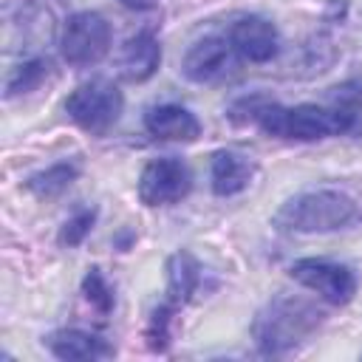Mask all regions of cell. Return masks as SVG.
<instances>
[{
    "label": "cell",
    "instance_id": "6da1fadb",
    "mask_svg": "<svg viewBox=\"0 0 362 362\" xmlns=\"http://www.w3.org/2000/svg\"><path fill=\"white\" fill-rule=\"evenodd\" d=\"M322 320L325 314L314 303L294 297V294H274L255 314L252 337L260 354L280 356V354H288L305 345L317 334Z\"/></svg>",
    "mask_w": 362,
    "mask_h": 362
},
{
    "label": "cell",
    "instance_id": "7a4b0ae2",
    "mask_svg": "<svg viewBox=\"0 0 362 362\" xmlns=\"http://www.w3.org/2000/svg\"><path fill=\"white\" fill-rule=\"evenodd\" d=\"M362 223V206L339 189H317L288 198L274 212V226L280 232H342Z\"/></svg>",
    "mask_w": 362,
    "mask_h": 362
},
{
    "label": "cell",
    "instance_id": "3957f363",
    "mask_svg": "<svg viewBox=\"0 0 362 362\" xmlns=\"http://www.w3.org/2000/svg\"><path fill=\"white\" fill-rule=\"evenodd\" d=\"M255 124L274 139L288 141H320L328 136H337V122L328 105H277L274 99H266L255 116Z\"/></svg>",
    "mask_w": 362,
    "mask_h": 362
},
{
    "label": "cell",
    "instance_id": "277c9868",
    "mask_svg": "<svg viewBox=\"0 0 362 362\" xmlns=\"http://www.w3.org/2000/svg\"><path fill=\"white\" fill-rule=\"evenodd\" d=\"M124 96L110 79H90L82 82L68 99H65V113L68 119L82 127L90 136H105L122 116Z\"/></svg>",
    "mask_w": 362,
    "mask_h": 362
},
{
    "label": "cell",
    "instance_id": "5b68a950",
    "mask_svg": "<svg viewBox=\"0 0 362 362\" xmlns=\"http://www.w3.org/2000/svg\"><path fill=\"white\" fill-rule=\"evenodd\" d=\"M110 48V25L99 11H76L62 23L59 54L74 68L96 65Z\"/></svg>",
    "mask_w": 362,
    "mask_h": 362
},
{
    "label": "cell",
    "instance_id": "8992f818",
    "mask_svg": "<svg viewBox=\"0 0 362 362\" xmlns=\"http://www.w3.org/2000/svg\"><path fill=\"white\" fill-rule=\"evenodd\" d=\"M192 189V173L181 158H153L139 178V198L147 206H170Z\"/></svg>",
    "mask_w": 362,
    "mask_h": 362
},
{
    "label": "cell",
    "instance_id": "52a82bcc",
    "mask_svg": "<svg viewBox=\"0 0 362 362\" xmlns=\"http://www.w3.org/2000/svg\"><path fill=\"white\" fill-rule=\"evenodd\" d=\"M288 274L297 283H303L305 288L317 291L322 300L334 303V305H345L356 294V274L348 266H342V263L303 257V260H294L291 263Z\"/></svg>",
    "mask_w": 362,
    "mask_h": 362
},
{
    "label": "cell",
    "instance_id": "ba28073f",
    "mask_svg": "<svg viewBox=\"0 0 362 362\" xmlns=\"http://www.w3.org/2000/svg\"><path fill=\"white\" fill-rule=\"evenodd\" d=\"M235 68V48L229 45V40L223 37H204L195 40L184 59H181V74L184 79L195 82V85H209L223 79L229 71Z\"/></svg>",
    "mask_w": 362,
    "mask_h": 362
},
{
    "label": "cell",
    "instance_id": "9c48e42d",
    "mask_svg": "<svg viewBox=\"0 0 362 362\" xmlns=\"http://www.w3.org/2000/svg\"><path fill=\"white\" fill-rule=\"evenodd\" d=\"M229 45L235 48V54H240L249 62H269L277 57L280 37H277L274 23H269L266 17L249 14V17H240L232 23Z\"/></svg>",
    "mask_w": 362,
    "mask_h": 362
},
{
    "label": "cell",
    "instance_id": "30bf717a",
    "mask_svg": "<svg viewBox=\"0 0 362 362\" xmlns=\"http://www.w3.org/2000/svg\"><path fill=\"white\" fill-rule=\"evenodd\" d=\"M161 65V45L150 28L136 31L127 37V42L119 51V74L127 82H144L150 79Z\"/></svg>",
    "mask_w": 362,
    "mask_h": 362
},
{
    "label": "cell",
    "instance_id": "8fae6325",
    "mask_svg": "<svg viewBox=\"0 0 362 362\" xmlns=\"http://www.w3.org/2000/svg\"><path fill=\"white\" fill-rule=\"evenodd\" d=\"M45 345L57 359H68V362H93V359H107L116 354V348L107 339L79 331V328L54 331L45 337Z\"/></svg>",
    "mask_w": 362,
    "mask_h": 362
},
{
    "label": "cell",
    "instance_id": "7c38bea8",
    "mask_svg": "<svg viewBox=\"0 0 362 362\" xmlns=\"http://www.w3.org/2000/svg\"><path fill=\"white\" fill-rule=\"evenodd\" d=\"M144 130L164 141H195L201 136V122L181 105H156L144 113Z\"/></svg>",
    "mask_w": 362,
    "mask_h": 362
},
{
    "label": "cell",
    "instance_id": "4fadbf2b",
    "mask_svg": "<svg viewBox=\"0 0 362 362\" xmlns=\"http://www.w3.org/2000/svg\"><path fill=\"white\" fill-rule=\"evenodd\" d=\"M255 161L238 150H218L209 164V187L215 195H238L255 178Z\"/></svg>",
    "mask_w": 362,
    "mask_h": 362
},
{
    "label": "cell",
    "instance_id": "5bb4252c",
    "mask_svg": "<svg viewBox=\"0 0 362 362\" xmlns=\"http://www.w3.org/2000/svg\"><path fill=\"white\" fill-rule=\"evenodd\" d=\"M328 110L337 122V136L356 133L362 127V79H345L342 85L331 88Z\"/></svg>",
    "mask_w": 362,
    "mask_h": 362
},
{
    "label": "cell",
    "instance_id": "9a60e30c",
    "mask_svg": "<svg viewBox=\"0 0 362 362\" xmlns=\"http://www.w3.org/2000/svg\"><path fill=\"white\" fill-rule=\"evenodd\" d=\"M201 286V263L192 252L178 249L167 257V294L173 303H189Z\"/></svg>",
    "mask_w": 362,
    "mask_h": 362
},
{
    "label": "cell",
    "instance_id": "2e32d148",
    "mask_svg": "<svg viewBox=\"0 0 362 362\" xmlns=\"http://www.w3.org/2000/svg\"><path fill=\"white\" fill-rule=\"evenodd\" d=\"M76 175H79V164H74V161H59V164H51V167H45V170L28 175L25 189H28L31 195H37V198H57V195H62V192L76 181Z\"/></svg>",
    "mask_w": 362,
    "mask_h": 362
},
{
    "label": "cell",
    "instance_id": "e0dca14e",
    "mask_svg": "<svg viewBox=\"0 0 362 362\" xmlns=\"http://www.w3.org/2000/svg\"><path fill=\"white\" fill-rule=\"evenodd\" d=\"M51 59L48 57H31L25 62H20L8 82H6V99H14V96H23V93H31L37 90L48 76H51Z\"/></svg>",
    "mask_w": 362,
    "mask_h": 362
},
{
    "label": "cell",
    "instance_id": "ac0fdd59",
    "mask_svg": "<svg viewBox=\"0 0 362 362\" xmlns=\"http://www.w3.org/2000/svg\"><path fill=\"white\" fill-rule=\"evenodd\" d=\"M82 297H85L99 314H110V311H113V288H110V283L105 280L102 269L90 266V269L85 272V277H82Z\"/></svg>",
    "mask_w": 362,
    "mask_h": 362
},
{
    "label": "cell",
    "instance_id": "d6986e66",
    "mask_svg": "<svg viewBox=\"0 0 362 362\" xmlns=\"http://www.w3.org/2000/svg\"><path fill=\"white\" fill-rule=\"evenodd\" d=\"M93 223H96V206H82V209H76V212L59 226V235H57L59 246H68V249L79 246V243L88 238V232L93 229Z\"/></svg>",
    "mask_w": 362,
    "mask_h": 362
},
{
    "label": "cell",
    "instance_id": "ffe728a7",
    "mask_svg": "<svg viewBox=\"0 0 362 362\" xmlns=\"http://www.w3.org/2000/svg\"><path fill=\"white\" fill-rule=\"evenodd\" d=\"M170 322H173V308L170 305H158L150 314V322H147V345L153 351H167V345H170Z\"/></svg>",
    "mask_w": 362,
    "mask_h": 362
},
{
    "label": "cell",
    "instance_id": "44dd1931",
    "mask_svg": "<svg viewBox=\"0 0 362 362\" xmlns=\"http://www.w3.org/2000/svg\"><path fill=\"white\" fill-rule=\"evenodd\" d=\"M266 99H269V96H263V93L240 96V99L232 102V107L226 110V116H229L235 124H249V122H255V116H257V110H260V105H263Z\"/></svg>",
    "mask_w": 362,
    "mask_h": 362
},
{
    "label": "cell",
    "instance_id": "7402d4cb",
    "mask_svg": "<svg viewBox=\"0 0 362 362\" xmlns=\"http://www.w3.org/2000/svg\"><path fill=\"white\" fill-rule=\"evenodd\" d=\"M122 6H127V8H136V11H144V8H150L156 0H119Z\"/></svg>",
    "mask_w": 362,
    "mask_h": 362
}]
</instances>
